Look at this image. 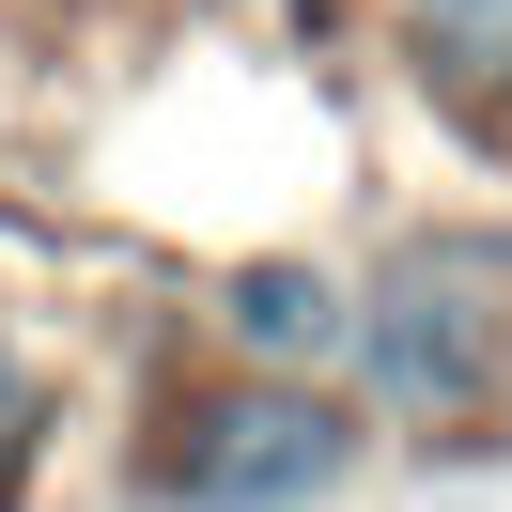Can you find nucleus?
I'll list each match as a JSON object with an SVG mask.
<instances>
[{"instance_id":"7ed1b4c3","label":"nucleus","mask_w":512,"mask_h":512,"mask_svg":"<svg viewBox=\"0 0 512 512\" xmlns=\"http://www.w3.org/2000/svg\"><path fill=\"white\" fill-rule=\"evenodd\" d=\"M404 63L450 125L512 140V0H404Z\"/></svg>"},{"instance_id":"f257e3e1","label":"nucleus","mask_w":512,"mask_h":512,"mask_svg":"<svg viewBox=\"0 0 512 512\" xmlns=\"http://www.w3.org/2000/svg\"><path fill=\"white\" fill-rule=\"evenodd\" d=\"M342 342H357V388H373L404 435H450V419L497 404L512 280H497V249H466V233H419V249L373 264V295H342Z\"/></svg>"},{"instance_id":"f03ea898","label":"nucleus","mask_w":512,"mask_h":512,"mask_svg":"<svg viewBox=\"0 0 512 512\" xmlns=\"http://www.w3.org/2000/svg\"><path fill=\"white\" fill-rule=\"evenodd\" d=\"M342 466H357V419L311 388H187L156 450V481L187 512H311V497H342Z\"/></svg>"},{"instance_id":"20e7f679","label":"nucleus","mask_w":512,"mask_h":512,"mask_svg":"<svg viewBox=\"0 0 512 512\" xmlns=\"http://www.w3.org/2000/svg\"><path fill=\"white\" fill-rule=\"evenodd\" d=\"M218 326L249 357H326V342H342V280H326V264H233Z\"/></svg>"},{"instance_id":"39448f33","label":"nucleus","mask_w":512,"mask_h":512,"mask_svg":"<svg viewBox=\"0 0 512 512\" xmlns=\"http://www.w3.org/2000/svg\"><path fill=\"white\" fill-rule=\"evenodd\" d=\"M32 435H47V388L0 357V497H16V466H32Z\"/></svg>"}]
</instances>
